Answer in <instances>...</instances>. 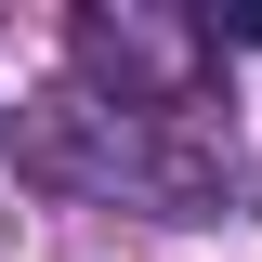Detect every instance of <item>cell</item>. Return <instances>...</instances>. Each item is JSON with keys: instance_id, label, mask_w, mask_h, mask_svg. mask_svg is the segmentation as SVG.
<instances>
[{"instance_id": "obj_1", "label": "cell", "mask_w": 262, "mask_h": 262, "mask_svg": "<svg viewBox=\"0 0 262 262\" xmlns=\"http://www.w3.org/2000/svg\"><path fill=\"white\" fill-rule=\"evenodd\" d=\"M13 158L53 196L158 210V223H236V210H262V170H249V144H236L223 105H118L92 79H53L13 118Z\"/></svg>"}, {"instance_id": "obj_2", "label": "cell", "mask_w": 262, "mask_h": 262, "mask_svg": "<svg viewBox=\"0 0 262 262\" xmlns=\"http://www.w3.org/2000/svg\"><path fill=\"white\" fill-rule=\"evenodd\" d=\"M66 53H79V79L118 92V105H210V92H196V66H210V27H196V13L92 0V13L66 27Z\"/></svg>"}]
</instances>
